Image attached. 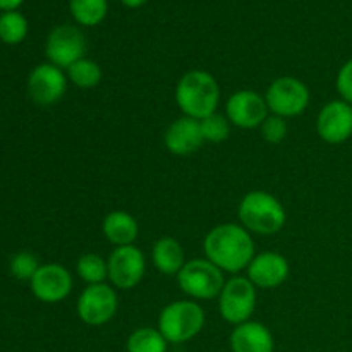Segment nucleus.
I'll list each match as a JSON object with an SVG mask.
<instances>
[{"instance_id": "1", "label": "nucleus", "mask_w": 352, "mask_h": 352, "mask_svg": "<svg viewBox=\"0 0 352 352\" xmlns=\"http://www.w3.org/2000/svg\"><path fill=\"white\" fill-rule=\"evenodd\" d=\"M206 260L227 274H239L250 267L254 258L251 232L237 223H220L206 234L203 241Z\"/></svg>"}, {"instance_id": "2", "label": "nucleus", "mask_w": 352, "mask_h": 352, "mask_svg": "<svg viewBox=\"0 0 352 352\" xmlns=\"http://www.w3.org/2000/svg\"><path fill=\"white\" fill-rule=\"evenodd\" d=\"M175 102L186 117L201 120L217 112L220 103L219 81L210 72L192 69L179 79Z\"/></svg>"}, {"instance_id": "3", "label": "nucleus", "mask_w": 352, "mask_h": 352, "mask_svg": "<svg viewBox=\"0 0 352 352\" xmlns=\"http://www.w3.org/2000/svg\"><path fill=\"white\" fill-rule=\"evenodd\" d=\"M241 226L258 236H274L284 229L287 213L284 205L267 191H250L237 208Z\"/></svg>"}, {"instance_id": "4", "label": "nucleus", "mask_w": 352, "mask_h": 352, "mask_svg": "<svg viewBox=\"0 0 352 352\" xmlns=\"http://www.w3.org/2000/svg\"><path fill=\"white\" fill-rule=\"evenodd\" d=\"M205 327V311L196 301H174L158 316V330L168 344L195 339Z\"/></svg>"}, {"instance_id": "5", "label": "nucleus", "mask_w": 352, "mask_h": 352, "mask_svg": "<svg viewBox=\"0 0 352 352\" xmlns=\"http://www.w3.org/2000/svg\"><path fill=\"white\" fill-rule=\"evenodd\" d=\"M177 284L181 291L191 299L210 301L219 298L226 280L223 272L206 258H195L186 261L182 270L177 274Z\"/></svg>"}, {"instance_id": "6", "label": "nucleus", "mask_w": 352, "mask_h": 352, "mask_svg": "<svg viewBox=\"0 0 352 352\" xmlns=\"http://www.w3.org/2000/svg\"><path fill=\"white\" fill-rule=\"evenodd\" d=\"M256 309V287L248 277L236 275L226 282L219 296V311L230 325L250 322Z\"/></svg>"}, {"instance_id": "7", "label": "nucleus", "mask_w": 352, "mask_h": 352, "mask_svg": "<svg viewBox=\"0 0 352 352\" xmlns=\"http://www.w3.org/2000/svg\"><path fill=\"white\" fill-rule=\"evenodd\" d=\"M265 102L274 116L291 119L301 116L308 109L309 89L301 79L284 76L272 81L265 93Z\"/></svg>"}, {"instance_id": "8", "label": "nucleus", "mask_w": 352, "mask_h": 352, "mask_svg": "<svg viewBox=\"0 0 352 352\" xmlns=\"http://www.w3.org/2000/svg\"><path fill=\"white\" fill-rule=\"evenodd\" d=\"M86 36L78 26L60 24L50 31L45 43V55L48 62L60 69H69L74 62L85 58Z\"/></svg>"}, {"instance_id": "9", "label": "nucleus", "mask_w": 352, "mask_h": 352, "mask_svg": "<svg viewBox=\"0 0 352 352\" xmlns=\"http://www.w3.org/2000/svg\"><path fill=\"white\" fill-rule=\"evenodd\" d=\"M119 308L116 289L109 284L88 285L78 298L76 311L86 325L100 327L109 323Z\"/></svg>"}, {"instance_id": "10", "label": "nucleus", "mask_w": 352, "mask_h": 352, "mask_svg": "<svg viewBox=\"0 0 352 352\" xmlns=\"http://www.w3.org/2000/svg\"><path fill=\"white\" fill-rule=\"evenodd\" d=\"M107 263H109L110 284L120 291H131L136 287L146 270V258L143 251L133 244L116 248L110 253Z\"/></svg>"}, {"instance_id": "11", "label": "nucleus", "mask_w": 352, "mask_h": 352, "mask_svg": "<svg viewBox=\"0 0 352 352\" xmlns=\"http://www.w3.org/2000/svg\"><path fill=\"white\" fill-rule=\"evenodd\" d=\"M268 112L265 96L253 89H239L226 103L227 119L239 129H256L267 119Z\"/></svg>"}, {"instance_id": "12", "label": "nucleus", "mask_w": 352, "mask_h": 352, "mask_svg": "<svg viewBox=\"0 0 352 352\" xmlns=\"http://www.w3.org/2000/svg\"><path fill=\"white\" fill-rule=\"evenodd\" d=\"M67 89V76L54 64H40L31 71L28 78V93L38 105H54Z\"/></svg>"}, {"instance_id": "13", "label": "nucleus", "mask_w": 352, "mask_h": 352, "mask_svg": "<svg viewBox=\"0 0 352 352\" xmlns=\"http://www.w3.org/2000/svg\"><path fill=\"white\" fill-rule=\"evenodd\" d=\"M30 282L34 298L47 305L64 301L72 291L71 274L67 272V268L57 263L41 265Z\"/></svg>"}, {"instance_id": "14", "label": "nucleus", "mask_w": 352, "mask_h": 352, "mask_svg": "<svg viewBox=\"0 0 352 352\" xmlns=\"http://www.w3.org/2000/svg\"><path fill=\"white\" fill-rule=\"evenodd\" d=\"M318 136L329 144H340L352 136V105L340 100L327 103L316 119Z\"/></svg>"}, {"instance_id": "15", "label": "nucleus", "mask_w": 352, "mask_h": 352, "mask_svg": "<svg viewBox=\"0 0 352 352\" xmlns=\"http://www.w3.org/2000/svg\"><path fill=\"white\" fill-rule=\"evenodd\" d=\"M248 270V278L253 282L256 289H275L280 287L289 277V261L275 251L254 254Z\"/></svg>"}, {"instance_id": "16", "label": "nucleus", "mask_w": 352, "mask_h": 352, "mask_svg": "<svg viewBox=\"0 0 352 352\" xmlns=\"http://www.w3.org/2000/svg\"><path fill=\"white\" fill-rule=\"evenodd\" d=\"M164 143L165 148L177 157H188V155L196 153L205 143L199 120L186 116L174 120L165 131Z\"/></svg>"}, {"instance_id": "17", "label": "nucleus", "mask_w": 352, "mask_h": 352, "mask_svg": "<svg viewBox=\"0 0 352 352\" xmlns=\"http://www.w3.org/2000/svg\"><path fill=\"white\" fill-rule=\"evenodd\" d=\"M230 349L232 352H274L275 340L263 323L250 320L232 330Z\"/></svg>"}, {"instance_id": "18", "label": "nucleus", "mask_w": 352, "mask_h": 352, "mask_svg": "<svg viewBox=\"0 0 352 352\" xmlns=\"http://www.w3.org/2000/svg\"><path fill=\"white\" fill-rule=\"evenodd\" d=\"M102 230L109 243H112L116 248H120L134 244L138 234H140V226L131 213L116 210L103 219Z\"/></svg>"}, {"instance_id": "19", "label": "nucleus", "mask_w": 352, "mask_h": 352, "mask_svg": "<svg viewBox=\"0 0 352 352\" xmlns=\"http://www.w3.org/2000/svg\"><path fill=\"white\" fill-rule=\"evenodd\" d=\"M151 261L160 274L177 277V274L186 265L184 250L174 237H160L151 250Z\"/></svg>"}, {"instance_id": "20", "label": "nucleus", "mask_w": 352, "mask_h": 352, "mask_svg": "<svg viewBox=\"0 0 352 352\" xmlns=\"http://www.w3.org/2000/svg\"><path fill=\"white\" fill-rule=\"evenodd\" d=\"M69 10L79 26H98L109 14V0H69Z\"/></svg>"}, {"instance_id": "21", "label": "nucleus", "mask_w": 352, "mask_h": 352, "mask_svg": "<svg viewBox=\"0 0 352 352\" xmlns=\"http://www.w3.org/2000/svg\"><path fill=\"white\" fill-rule=\"evenodd\" d=\"M76 274L88 285L105 284V280L109 278V263L100 254L86 253L79 256L78 263H76Z\"/></svg>"}, {"instance_id": "22", "label": "nucleus", "mask_w": 352, "mask_h": 352, "mask_svg": "<svg viewBox=\"0 0 352 352\" xmlns=\"http://www.w3.org/2000/svg\"><path fill=\"white\" fill-rule=\"evenodd\" d=\"M167 340L158 329L141 327L127 339V352H167Z\"/></svg>"}, {"instance_id": "23", "label": "nucleus", "mask_w": 352, "mask_h": 352, "mask_svg": "<svg viewBox=\"0 0 352 352\" xmlns=\"http://www.w3.org/2000/svg\"><path fill=\"white\" fill-rule=\"evenodd\" d=\"M102 67L91 58H81L67 69V79L81 89H91L102 81Z\"/></svg>"}, {"instance_id": "24", "label": "nucleus", "mask_w": 352, "mask_h": 352, "mask_svg": "<svg viewBox=\"0 0 352 352\" xmlns=\"http://www.w3.org/2000/svg\"><path fill=\"white\" fill-rule=\"evenodd\" d=\"M28 21L17 10L3 12L0 16V40L7 45H17L26 38Z\"/></svg>"}, {"instance_id": "25", "label": "nucleus", "mask_w": 352, "mask_h": 352, "mask_svg": "<svg viewBox=\"0 0 352 352\" xmlns=\"http://www.w3.org/2000/svg\"><path fill=\"white\" fill-rule=\"evenodd\" d=\"M199 126H201V133L205 141H208V143H222V141H226L230 136V127H232V124L227 119V116L215 112L199 120Z\"/></svg>"}, {"instance_id": "26", "label": "nucleus", "mask_w": 352, "mask_h": 352, "mask_svg": "<svg viewBox=\"0 0 352 352\" xmlns=\"http://www.w3.org/2000/svg\"><path fill=\"white\" fill-rule=\"evenodd\" d=\"M40 267L41 265L38 263V258L33 253H28V251L14 254L12 260H10V274L17 280H31Z\"/></svg>"}, {"instance_id": "27", "label": "nucleus", "mask_w": 352, "mask_h": 352, "mask_svg": "<svg viewBox=\"0 0 352 352\" xmlns=\"http://www.w3.org/2000/svg\"><path fill=\"white\" fill-rule=\"evenodd\" d=\"M287 120L284 117L274 116V113H270L260 126L261 138L270 144L282 143L285 140V136H287Z\"/></svg>"}, {"instance_id": "28", "label": "nucleus", "mask_w": 352, "mask_h": 352, "mask_svg": "<svg viewBox=\"0 0 352 352\" xmlns=\"http://www.w3.org/2000/svg\"><path fill=\"white\" fill-rule=\"evenodd\" d=\"M336 86L344 102L352 105V58H349V60L340 67L336 79Z\"/></svg>"}, {"instance_id": "29", "label": "nucleus", "mask_w": 352, "mask_h": 352, "mask_svg": "<svg viewBox=\"0 0 352 352\" xmlns=\"http://www.w3.org/2000/svg\"><path fill=\"white\" fill-rule=\"evenodd\" d=\"M23 2L24 0H0V10H3V12L17 10V7H19Z\"/></svg>"}, {"instance_id": "30", "label": "nucleus", "mask_w": 352, "mask_h": 352, "mask_svg": "<svg viewBox=\"0 0 352 352\" xmlns=\"http://www.w3.org/2000/svg\"><path fill=\"white\" fill-rule=\"evenodd\" d=\"M120 2H122L126 7H129V9H138V7L144 6L148 0H120Z\"/></svg>"}]
</instances>
